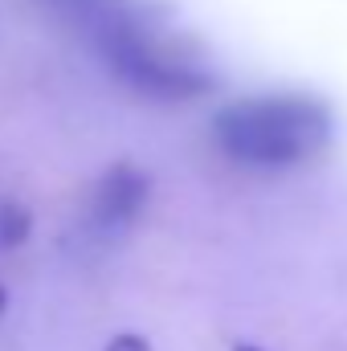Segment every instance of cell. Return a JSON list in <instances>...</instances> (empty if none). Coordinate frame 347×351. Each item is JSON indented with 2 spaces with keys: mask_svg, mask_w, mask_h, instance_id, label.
Masks as SVG:
<instances>
[{
  "mask_svg": "<svg viewBox=\"0 0 347 351\" xmlns=\"http://www.w3.org/2000/svg\"><path fill=\"white\" fill-rule=\"evenodd\" d=\"M102 66L127 90L156 98V102H188L217 86L213 66L184 41L160 25L152 4L119 21L110 33H102L90 45Z\"/></svg>",
  "mask_w": 347,
  "mask_h": 351,
  "instance_id": "7a4b0ae2",
  "label": "cell"
},
{
  "mask_svg": "<svg viewBox=\"0 0 347 351\" xmlns=\"http://www.w3.org/2000/svg\"><path fill=\"white\" fill-rule=\"evenodd\" d=\"M335 114L323 98L302 90H270L225 102L213 114L217 152L250 172H290L327 152Z\"/></svg>",
  "mask_w": 347,
  "mask_h": 351,
  "instance_id": "6da1fadb",
  "label": "cell"
},
{
  "mask_svg": "<svg viewBox=\"0 0 347 351\" xmlns=\"http://www.w3.org/2000/svg\"><path fill=\"white\" fill-rule=\"evenodd\" d=\"M152 200V180L139 164H115L106 168L102 180L94 184L90 192V225L102 229V233H119L127 225L139 221V213L147 208Z\"/></svg>",
  "mask_w": 347,
  "mask_h": 351,
  "instance_id": "3957f363",
  "label": "cell"
},
{
  "mask_svg": "<svg viewBox=\"0 0 347 351\" xmlns=\"http://www.w3.org/2000/svg\"><path fill=\"white\" fill-rule=\"evenodd\" d=\"M106 351H152V343L143 339V335H135V331H123V335H115Z\"/></svg>",
  "mask_w": 347,
  "mask_h": 351,
  "instance_id": "5b68a950",
  "label": "cell"
},
{
  "mask_svg": "<svg viewBox=\"0 0 347 351\" xmlns=\"http://www.w3.org/2000/svg\"><path fill=\"white\" fill-rule=\"evenodd\" d=\"M233 351H261V348H254V343H237Z\"/></svg>",
  "mask_w": 347,
  "mask_h": 351,
  "instance_id": "8992f818",
  "label": "cell"
},
{
  "mask_svg": "<svg viewBox=\"0 0 347 351\" xmlns=\"http://www.w3.org/2000/svg\"><path fill=\"white\" fill-rule=\"evenodd\" d=\"M4 302H8V294H4V286H0V315H4Z\"/></svg>",
  "mask_w": 347,
  "mask_h": 351,
  "instance_id": "52a82bcc",
  "label": "cell"
},
{
  "mask_svg": "<svg viewBox=\"0 0 347 351\" xmlns=\"http://www.w3.org/2000/svg\"><path fill=\"white\" fill-rule=\"evenodd\" d=\"M33 233V213L21 200H0V250L25 245Z\"/></svg>",
  "mask_w": 347,
  "mask_h": 351,
  "instance_id": "277c9868",
  "label": "cell"
}]
</instances>
